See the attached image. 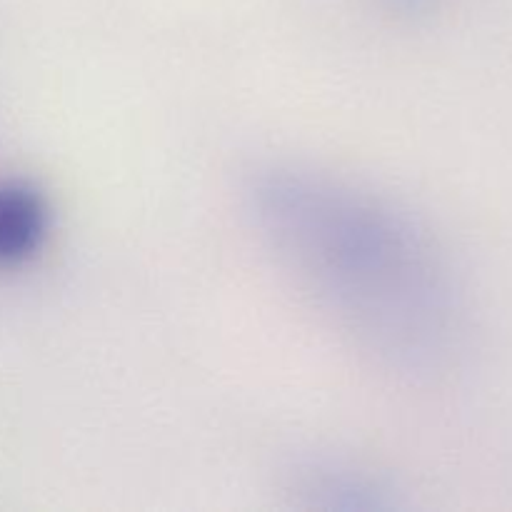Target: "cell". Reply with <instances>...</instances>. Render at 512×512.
I'll return each instance as SVG.
<instances>
[{
  "instance_id": "7a4b0ae2",
  "label": "cell",
  "mask_w": 512,
  "mask_h": 512,
  "mask_svg": "<svg viewBox=\"0 0 512 512\" xmlns=\"http://www.w3.org/2000/svg\"><path fill=\"white\" fill-rule=\"evenodd\" d=\"M48 230V205L38 190L18 180L0 183V268L28 260Z\"/></svg>"
},
{
  "instance_id": "6da1fadb",
  "label": "cell",
  "mask_w": 512,
  "mask_h": 512,
  "mask_svg": "<svg viewBox=\"0 0 512 512\" xmlns=\"http://www.w3.org/2000/svg\"><path fill=\"white\" fill-rule=\"evenodd\" d=\"M248 195L278 258L368 353L403 373H428L453 353V280L408 215L370 190L303 168L268 170Z\"/></svg>"
}]
</instances>
